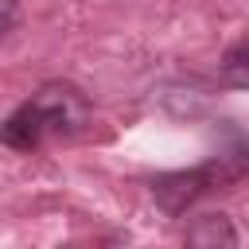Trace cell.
<instances>
[{"label":"cell","mask_w":249,"mask_h":249,"mask_svg":"<svg viewBox=\"0 0 249 249\" xmlns=\"http://www.w3.org/2000/svg\"><path fill=\"white\" fill-rule=\"evenodd\" d=\"M187 245L198 249H218V245H237V230L226 214H202L187 226Z\"/></svg>","instance_id":"obj_3"},{"label":"cell","mask_w":249,"mask_h":249,"mask_svg":"<svg viewBox=\"0 0 249 249\" xmlns=\"http://www.w3.org/2000/svg\"><path fill=\"white\" fill-rule=\"evenodd\" d=\"M0 8H4V31H12L16 27V0H0Z\"/></svg>","instance_id":"obj_5"},{"label":"cell","mask_w":249,"mask_h":249,"mask_svg":"<svg viewBox=\"0 0 249 249\" xmlns=\"http://www.w3.org/2000/svg\"><path fill=\"white\" fill-rule=\"evenodd\" d=\"M241 175H249V140L222 152V156H210L206 163L191 167V171H167L152 183V198L163 214H183L191 202H198L202 195H210L214 187H230L237 183Z\"/></svg>","instance_id":"obj_2"},{"label":"cell","mask_w":249,"mask_h":249,"mask_svg":"<svg viewBox=\"0 0 249 249\" xmlns=\"http://www.w3.org/2000/svg\"><path fill=\"white\" fill-rule=\"evenodd\" d=\"M222 82L233 86V89H249V43H237L222 54V66H218Z\"/></svg>","instance_id":"obj_4"},{"label":"cell","mask_w":249,"mask_h":249,"mask_svg":"<svg viewBox=\"0 0 249 249\" xmlns=\"http://www.w3.org/2000/svg\"><path fill=\"white\" fill-rule=\"evenodd\" d=\"M86 124V101L78 89L70 86H43L31 101H23L8 121H4V144L8 148H19V152H31L43 144V136L58 132V136H70Z\"/></svg>","instance_id":"obj_1"}]
</instances>
